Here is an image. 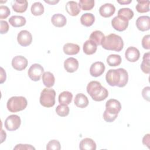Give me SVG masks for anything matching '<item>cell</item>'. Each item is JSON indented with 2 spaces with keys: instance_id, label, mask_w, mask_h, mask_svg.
Returning <instances> with one entry per match:
<instances>
[{
  "instance_id": "ee69618b",
  "label": "cell",
  "mask_w": 150,
  "mask_h": 150,
  "mask_svg": "<svg viewBox=\"0 0 150 150\" xmlns=\"http://www.w3.org/2000/svg\"><path fill=\"white\" fill-rule=\"evenodd\" d=\"M6 73L4 71V69L2 67H1V81H0V83L1 84L3 83L6 80Z\"/></svg>"
},
{
  "instance_id": "484cf974",
  "label": "cell",
  "mask_w": 150,
  "mask_h": 150,
  "mask_svg": "<svg viewBox=\"0 0 150 150\" xmlns=\"http://www.w3.org/2000/svg\"><path fill=\"white\" fill-rule=\"evenodd\" d=\"M73 98V94L68 91H64L62 92L59 96V102L60 104L69 105L71 103Z\"/></svg>"
},
{
  "instance_id": "7c38bea8",
  "label": "cell",
  "mask_w": 150,
  "mask_h": 150,
  "mask_svg": "<svg viewBox=\"0 0 150 150\" xmlns=\"http://www.w3.org/2000/svg\"><path fill=\"white\" fill-rule=\"evenodd\" d=\"M136 26L141 31H146L150 28V18L148 16H141L136 21Z\"/></svg>"
},
{
  "instance_id": "ba28073f",
  "label": "cell",
  "mask_w": 150,
  "mask_h": 150,
  "mask_svg": "<svg viewBox=\"0 0 150 150\" xmlns=\"http://www.w3.org/2000/svg\"><path fill=\"white\" fill-rule=\"evenodd\" d=\"M128 20L126 18L117 15L115 16L111 21V25L112 28L119 32L125 30L128 26Z\"/></svg>"
},
{
  "instance_id": "d590c367",
  "label": "cell",
  "mask_w": 150,
  "mask_h": 150,
  "mask_svg": "<svg viewBox=\"0 0 150 150\" xmlns=\"http://www.w3.org/2000/svg\"><path fill=\"white\" fill-rule=\"evenodd\" d=\"M46 148L47 150H60L61 146L59 141L52 139L47 143Z\"/></svg>"
},
{
  "instance_id": "b9f144b4",
  "label": "cell",
  "mask_w": 150,
  "mask_h": 150,
  "mask_svg": "<svg viewBox=\"0 0 150 150\" xmlns=\"http://www.w3.org/2000/svg\"><path fill=\"white\" fill-rule=\"evenodd\" d=\"M149 92L150 87L149 86L144 87L142 91V96L143 98L148 101H149Z\"/></svg>"
},
{
  "instance_id": "83f0119b",
  "label": "cell",
  "mask_w": 150,
  "mask_h": 150,
  "mask_svg": "<svg viewBox=\"0 0 150 150\" xmlns=\"http://www.w3.org/2000/svg\"><path fill=\"white\" fill-rule=\"evenodd\" d=\"M95 21V17L93 14L91 13H86L81 15L80 18L81 23L86 26L89 27L91 26Z\"/></svg>"
},
{
  "instance_id": "f546056e",
  "label": "cell",
  "mask_w": 150,
  "mask_h": 150,
  "mask_svg": "<svg viewBox=\"0 0 150 150\" xmlns=\"http://www.w3.org/2000/svg\"><path fill=\"white\" fill-rule=\"evenodd\" d=\"M32 13L35 16H39L43 13L44 12V6L40 2H34L30 8Z\"/></svg>"
},
{
  "instance_id": "52a82bcc",
  "label": "cell",
  "mask_w": 150,
  "mask_h": 150,
  "mask_svg": "<svg viewBox=\"0 0 150 150\" xmlns=\"http://www.w3.org/2000/svg\"><path fill=\"white\" fill-rule=\"evenodd\" d=\"M44 73V69L39 64H33L29 69L28 74L29 78L35 81H39Z\"/></svg>"
},
{
  "instance_id": "ffe728a7",
  "label": "cell",
  "mask_w": 150,
  "mask_h": 150,
  "mask_svg": "<svg viewBox=\"0 0 150 150\" xmlns=\"http://www.w3.org/2000/svg\"><path fill=\"white\" fill-rule=\"evenodd\" d=\"M74 104L79 108H83L86 107L88 104V100L86 95L83 93H78L75 96L74 100Z\"/></svg>"
},
{
  "instance_id": "7402d4cb",
  "label": "cell",
  "mask_w": 150,
  "mask_h": 150,
  "mask_svg": "<svg viewBox=\"0 0 150 150\" xmlns=\"http://www.w3.org/2000/svg\"><path fill=\"white\" fill-rule=\"evenodd\" d=\"M63 52L67 55H74L77 54L80 51V46L74 43H67L63 46Z\"/></svg>"
},
{
  "instance_id": "f1b7e54d",
  "label": "cell",
  "mask_w": 150,
  "mask_h": 150,
  "mask_svg": "<svg viewBox=\"0 0 150 150\" xmlns=\"http://www.w3.org/2000/svg\"><path fill=\"white\" fill-rule=\"evenodd\" d=\"M149 57H150L149 52L144 53V54L143 56V58H142V62L141 64V69L142 71L146 74H149L150 72Z\"/></svg>"
},
{
  "instance_id": "3957f363",
  "label": "cell",
  "mask_w": 150,
  "mask_h": 150,
  "mask_svg": "<svg viewBox=\"0 0 150 150\" xmlns=\"http://www.w3.org/2000/svg\"><path fill=\"white\" fill-rule=\"evenodd\" d=\"M101 46L106 50L120 52L123 49L124 42L121 36L114 33H111L105 36Z\"/></svg>"
},
{
  "instance_id": "30bf717a",
  "label": "cell",
  "mask_w": 150,
  "mask_h": 150,
  "mask_svg": "<svg viewBox=\"0 0 150 150\" xmlns=\"http://www.w3.org/2000/svg\"><path fill=\"white\" fill-rule=\"evenodd\" d=\"M121 109V105L119 101L115 99H110L105 104V110L112 114L118 115Z\"/></svg>"
},
{
  "instance_id": "1f68e13d",
  "label": "cell",
  "mask_w": 150,
  "mask_h": 150,
  "mask_svg": "<svg viewBox=\"0 0 150 150\" xmlns=\"http://www.w3.org/2000/svg\"><path fill=\"white\" fill-rule=\"evenodd\" d=\"M136 9L139 13H145L149 11V1H138Z\"/></svg>"
},
{
  "instance_id": "6da1fadb",
  "label": "cell",
  "mask_w": 150,
  "mask_h": 150,
  "mask_svg": "<svg viewBox=\"0 0 150 150\" xmlns=\"http://www.w3.org/2000/svg\"><path fill=\"white\" fill-rule=\"evenodd\" d=\"M105 80L107 83L111 86L123 87L128 83V72L123 68L110 69L106 73Z\"/></svg>"
},
{
  "instance_id": "5b68a950",
  "label": "cell",
  "mask_w": 150,
  "mask_h": 150,
  "mask_svg": "<svg viewBox=\"0 0 150 150\" xmlns=\"http://www.w3.org/2000/svg\"><path fill=\"white\" fill-rule=\"evenodd\" d=\"M56 92L53 89L44 88L40 96L39 101L40 104L45 107H52L55 104Z\"/></svg>"
},
{
  "instance_id": "4316f807",
  "label": "cell",
  "mask_w": 150,
  "mask_h": 150,
  "mask_svg": "<svg viewBox=\"0 0 150 150\" xmlns=\"http://www.w3.org/2000/svg\"><path fill=\"white\" fill-rule=\"evenodd\" d=\"M97 49V45L89 39L86 40L83 44V52L86 54L91 55L94 54L96 52Z\"/></svg>"
},
{
  "instance_id": "8d00e7d4",
  "label": "cell",
  "mask_w": 150,
  "mask_h": 150,
  "mask_svg": "<svg viewBox=\"0 0 150 150\" xmlns=\"http://www.w3.org/2000/svg\"><path fill=\"white\" fill-rule=\"evenodd\" d=\"M10 9L7 6H0V19H5L10 15Z\"/></svg>"
},
{
  "instance_id": "836d02e7",
  "label": "cell",
  "mask_w": 150,
  "mask_h": 150,
  "mask_svg": "<svg viewBox=\"0 0 150 150\" xmlns=\"http://www.w3.org/2000/svg\"><path fill=\"white\" fill-rule=\"evenodd\" d=\"M79 5L83 11L91 10L94 6V1L93 0H80Z\"/></svg>"
},
{
  "instance_id": "bcb514c9",
  "label": "cell",
  "mask_w": 150,
  "mask_h": 150,
  "mask_svg": "<svg viewBox=\"0 0 150 150\" xmlns=\"http://www.w3.org/2000/svg\"><path fill=\"white\" fill-rule=\"evenodd\" d=\"M45 2H46V3H48L50 5H54L57 2H59V1H46L45 0Z\"/></svg>"
},
{
  "instance_id": "4dcf8cb0",
  "label": "cell",
  "mask_w": 150,
  "mask_h": 150,
  "mask_svg": "<svg viewBox=\"0 0 150 150\" xmlns=\"http://www.w3.org/2000/svg\"><path fill=\"white\" fill-rule=\"evenodd\" d=\"M107 62L110 66H119L121 63V57L119 54H112L107 57Z\"/></svg>"
},
{
  "instance_id": "9a60e30c",
  "label": "cell",
  "mask_w": 150,
  "mask_h": 150,
  "mask_svg": "<svg viewBox=\"0 0 150 150\" xmlns=\"http://www.w3.org/2000/svg\"><path fill=\"white\" fill-rule=\"evenodd\" d=\"M115 11V8L114 5L110 3H106L101 5L99 8L100 15L104 18H109L111 16Z\"/></svg>"
},
{
  "instance_id": "f35d334b",
  "label": "cell",
  "mask_w": 150,
  "mask_h": 150,
  "mask_svg": "<svg viewBox=\"0 0 150 150\" xmlns=\"http://www.w3.org/2000/svg\"><path fill=\"white\" fill-rule=\"evenodd\" d=\"M142 46L145 49H150V35H146L142 39Z\"/></svg>"
},
{
  "instance_id": "7bdbcfd3",
  "label": "cell",
  "mask_w": 150,
  "mask_h": 150,
  "mask_svg": "<svg viewBox=\"0 0 150 150\" xmlns=\"http://www.w3.org/2000/svg\"><path fill=\"white\" fill-rule=\"evenodd\" d=\"M142 143L144 145H146L148 148H149L150 145V135L149 134L144 135L142 139Z\"/></svg>"
},
{
  "instance_id": "f6af8a7d",
  "label": "cell",
  "mask_w": 150,
  "mask_h": 150,
  "mask_svg": "<svg viewBox=\"0 0 150 150\" xmlns=\"http://www.w3.org/2000/svg\"><path fill=\"white\" fill-rule=\"evenodd\" d=\"M132 2V0H122V1H117V2L120 4L121 5H127Z\"/></svg>"
},
{
  "instance_id": "d4e9b609",
  "label": "cell",
  "mask_w": 150,
  "mask_h": 150,
  "mask_svg": "<svg viewBox=\"0 0 150 150\" xmlns=\"http://www.w3.org/2000/svg\"><path fill=\"white\" fill-rule=\"evenodd\" d=\"M105 38L103 33L100 30H95L93 32L90 36V39L91 42L97 45H101V43Z\"/></svg>"
},
{
  "instance_id": "603a6c76",
  "label": "cell",
  "mask_w": 150,
  "mask_h": 150,
  "mask_svg": "<svg viewBox=\"0 0 150 150\" xmlns=\"http://www.w3.org/2000/svg\"><path fill=\"white\" fill-rule=\"evenodd\" d=\"M43 84L47 88L52 87L54 84L55 78L54 75L50 71L44 72L42 75Z\"/></svg>"
},
{
  "instance_id": "2e32d148",
  "label": "cell",
  "mask_w": 150,
  "mask_h": 150,
  "mask_svg": "<svg viewBox=\"0 0 150 150\" xmlns=\"http://www.w3.org/2000/svg\"><path fill=\"white\" fill-rule=\"evenodd\" d=\"M64 67L66 71L73 73L79 68V62L74 57L67 58L64 62Z\"/></svg>"
},
{
  "instance_id": "d6a6232c",
  "label": "cell",
  "mask_w": 150,
  "mask_h": 150,
  "mask_svg": "<svg viewBox=\"0 0 150 150\" xmlns=\"http://www.w3.org/2000/svg\"><path fill=\"white\" fill-rule=\"evenodd\" d=\"M118 15L122 16L128 21L131 19L134 16V12L129 8H123L119 9Z\"/></svg>"
},
{
  "instance_id": "5bb4252c",
  "label": "cell",
  "mask_w": 150,
  "mask_h": 150,
  "mask_svg": "<svg viewBox=\"0 0 150 150\" xmlns=\"http://www.w3.org/2000/svg\"><path fill=\"white\" fill-rule=\"evenodd\" d=\"M125 56L128 61L130 62H135L139 59L140 53L137 48L134 46H130L127 49L125 53Z\"/></svg>"
},
{
  "instance_id": "8992f818",
  "label": "cell",
  "mask_w": 150,
  "mask_h": 150,
  "mask_svg": "<svg viewBox=\"0 0 150 150\" xmlns=\"http://www.w3.org/2000/svg\"><path fill=\"white\" fill-rule=\"evenodd\" d=\"M21 124V120L19 116L12 114L8 116L5 121V127L8 131H13L18 129Z\"/></svg>"
},
{
  "instance_id": "e575fe53",
  "label": "cell",
  "mask_w": 150,
  "mask_h": 150,
  "mask_svg": "<svg viewBox=\"0 0 150 150\" xmlns=\"http://www.w3.org/2000/svg\"><path fill=\"white\" fill-rule=\"evenodd\" d=\"M70 109L67 105L60 104L56 108L57 114L60 117H66L69 114Z\"/></svg>"
},
{
  "instance_id": "9c48e42d",
  "label": "cell",
  "mask_w": 150,
  "mask_h": 150,
  "mask_svg": "<svg viewBox=\"0 0 150 150\" xmlns=\"http://www.w3.org/2000/svg\"><path fill=\"white\" fill-rule=\"evenodd\" d=\"M17 40L18 43L22 46H28L32 43V34L26 30H22L18 33Z\"/></svg>"
},
{
  "instance_id": "e0dca14e",
  "label": "cell",
  "mask_w": 150,
  "mask_h": 150,
  "mask_svg": "<svg viewBox=\"0 0 150 150\" xmlns=\"http://www.w3.org/2000/svg\"><path fill=\"white\" fill-rule=\"evenodd\" d=\"M66 10L70 15L75 16L80 13V8L77 2L70 1L67 2L66 5Z\"/></svg>"
},
{
  "instance_id": "ab89813d",
  "label": "cell",
  "mask_w": 150,
  "mask_h": 150,
  "mask_svg": "<svg viewBox=\"0 0 150 150\" xmlns=\"http://www.w3.org/2000/svg\"><path fill=\"white\" fill-rule=\"evenodd\" d=\"M15 150H19V149H26V150H31V149H35V148H34L31 145L29 144H17L13 148Z\"/></svg>"
},
{
  "instance_id": "cb8c5ba5",
  "label": "cell",
  "mask_w": 150,
  "mask_h": 150,
  "mask_svg": "<svg viewBox=\"0 0 150 150\" xmlns=\"http://www.w3.org/2000/svg\"><path fill=\"white\" fill-rule=\"evenodd\" d=\"M26 19L22 16L13 15L9 19V23L15 28L24 26L26 23Z\"/></svg>"
},
{
  "instance_id": "277c9868",
  "label": "cell",
  "mask_w": 150,
  "mask_h": 150,
  "mask_svg": "<svg viewBox=\"0 0 150 150\" xmlns=\"http://www.w3.org/2000/svg\"><path fill=\"white\" fill-rule=\"evenodd\" d=\"M28 105L27 100L22 96H13L11 97L7 102L6 107L11 112H16L23 110Z\"/></svg>"
},
{
  "instance_id": "ac0fdd59",
  "label": "cell",
  "mask_w": 150,
  "mask_h": 150,
  "mask_svg": "<svg viewBox=\"0 0 150 150\" xmlns=\"http://www.w3.org/2000/svg\"><path fill=\"white\" fill-rule=\"evenodd\" d=\"M79 148L81 150H96V144L93 139L89 138H86L80 141Z\"/></svg>"
},
{
  "instance_id": "7a4b0ae2",
  "label": "cell",
  "mask_w": 150,
  "mask_h": 150,
  "mask_svg": "<svg viewBox=\"0 0 150 150\" xmlns=\"http://www.w3.org/2000/svg\"><path fill=\"white\" fill-rule=\"evenodd\" d=\"M87 92L96 101L105 100L108 96V90L97 81H91L87 86Z\"/></svg>"
},
{
  "instance_id": "4fadbf2b",
  "label": "cell",
  "mask_w": 150,
  "mask_h": 150,
  "mask_svg": "<svg viewBox=\"0 0 150 150\" xmlns=\"http://www.w3.org/2000/svg\"><path fill=\"white\" fill-rule=\"evenodd\" d=\"M105 65L101 62H96L93 63L90 68V73L93 77L100 76L105 70Z\"/></svg>"
},
{
  "instance_id": "8fae6325",
  "label": "cell",
  "mask_w": 150,
  "mask_h": 150,
  "mask_svg": "<svg viewBox=\"0 0 150 150\" xmlns=\"http://www.w3.org/2000/svg\"><path fill=\"white\" fill-rule=\"evenodd\" d=\"M28 61L26 58L22 56H15L12 60V66L13 68L18 71L24 70L28 66Z\"/></svg>"
},
{
  "instance_id": "74e56055",
  "label": "cell",
  "mask_w": 150,
  "mask_h": 150,
  "mask_svg": "<svg viewBox=\"0 0 150 150\" xmlns=\"http://www.w3.org/2000/svg\"><path fill=\"white\" fill-rule=\"evenodd\" d=\"M103 118L104 120L108 122H111L112 121H114L116 118L117 117L118 115H114V114H110L109 112H108L106 110L104 111V113H103Z\"/></svg>"
},
{
  "instance_id": "44dd1931",
  "label": "cell",
  "mask_w": 150,
  "mask_h": 150,
  "mask_svg": "<svg viewBox=\"0 0 150 150\" xmlns=\"http://www.w3.org/2000/svg\"><path fill=\"white\" fill-rule=\"evenodd\" d=\"M51 22L52 24L56 27L61 28L66 24L67 20L63 15L61 13H56L52 16L51 18Z\"/></svg>"
},
{
  "instance_id": "d6986e66",
  "label": "cell",
  "mask_w": 150,
  "mask_h": 150,
  "mask_svg": "<svg viewBox=\"0 0 150 150\" xmlns=\"http://www.w3.org/2000/svg\"><path fill=\"white\" fill-rule=\"evenodd\" d=\"M28 2L26 0H15L13 2L12 8L13 10L18 13H23L27 9Z\"/></svg>"
},
{
  "instance_id": "60d3db41",
  "label": "cell",
  "mask_w": 150,
  "mask_h": 150,
  "mask_svg": "<svg viewBox=\"0 0 150 150\" xmlns=\"http://www.w3.org/2000/svg\"><path fill=\"white\" fill-rule=\"evenodd\" d=\"M0 24H1V29H0V32L1 34H4L8 32L9 30V24L8 22L5 21H2L1 20L0 21Z\"/></svg>"
}]
</instances>
